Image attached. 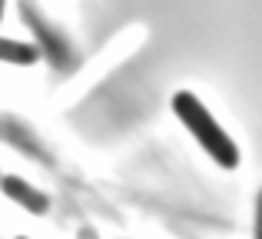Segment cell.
Listing matches in <instances>:
<instances>
[{
    "mask_svg": "<svg viewBox=\"0 0 262 239\" xmlns=\"http://www.w3.org/2000/svg\"><path fill=\"white\" fill-rule=\"evenodd\" d=\"M173 110H176V117L183 120V126L189 129L192 136H196V143H199V146H203L223 169H236V166H239V149H236V143H232L229 133H226V129L219 126L216 120H212V113L206 110L203 103H199L196 93L179 90L176 97H173Z\"/></svg>",
    "mask_w": 262,
    "mask_h": 239,
    "instance_id": "1",
    "label": "cell"
},
{
    "mask_svg": "<svg viewBox=\"0 0 262 239\" xmlns=\"http://www.w3.org/2000/svg\"><path fill=\"white\" fill-rule=\"evenodd\" d=\"M0 189L7 193V200H13L17 206H24L27 213H33V216L50 213V196L40 193L37 186H30V183L20 180V176H0Z\"/></svg>",
    "mask_w": 262,
    "mask_h": 239,
    "instance_id": "2",
    "label": "cell"
},
{
    "mask_svg": "<svg viewBox=\"0 0 262 239\" xmlns=\"http://www.w3.org/2000/svg\"><path fill=\"white\" fill-rule=\"evenodd\" d=\"M20 13H24V17L30 20V27L40 33V37H43V50L50 53V60H53V63H57V67H67V63H70V60H73L70 44H67V40L60 37V33L47 30V27H43V20L37 17V10H33V4H30V0H24V4H20Z\"/></svg>",
    "mask_w": 262,
    "mask_h": 239,
    "instance_id": "3",
    "label": "cell"
},
{
    "mask_svg": "<svg viewBox=\"0 0 262 239\" xmlns=\"http://www.w3.org/2000/svg\"><path fill=\"white\" fill-rule=\"evenodd\" d=\"M40 50L27 40H10V37H0V60L7 63H37Z\"/></svg>",
    "mask_w": 262,
    "mask_h": 239,
    "instance_id": "4",
    "label": "cell"
},
{
    "mask_svg": "<svg viewBox=\"0 0 262 239\" xmlns=\"http://www.w3.org/2000/svg\"><path fill=\"white\" fill-rule=\"evenodd\" d=\"M252 239H262V189L256 196V236H252Z\"/></svg>",
    "mask_w": 262,
    "mask_h": 239,
    "instance_id": "5",
    "label": "cell"
},
{
    "mask_svg": "<svg viewBox=\"0 0 262 239\" xmlns=\"http://www.w3.org/2000/svg\"><path fill=\"white\" fill-rule=\"evenodd\" d=\"M4 4H7V0H0V20H4Z\"/></svg>",
    "mask_w": 262,
    "mask_h": 239,
    "instance_id": "6",
    "label": "cell"
},
{
    "mask_svg": "<svg viewBox=\"0 0 262 239\" xmlns=\"http://www.w3.org/2000/svg\"><path fill=\"white\" fill-rule=\"evenodd\" d=\"M17 239H27V236H17Z\"/></svg>",
    "mask_w": 262,
    "mask_h": 239,
    "instance_id": "7",
    "label": "cell"
}]
</instances>
